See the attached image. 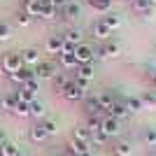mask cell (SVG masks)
<instances>
[{
  "label": "cell",
  "instance_id": "cell-21",
  "mask_svg": "<svg viewBox=\"0 0 156 156\" xmlns=\"http://www.w3.org/2000/svg\"><path fill=\"white\" fill-rule=\"evenodd\" d=\"M140 100H142V110H156V91H144Z\"/></svg>",
  "mask_w": 156,
  "mask_h": 156
},
{
  "label": "cell",
  "instance_id": "cell-33",
  "mask_svg": "<svg viewBox=\"0 0 156 156\" xmlns=\"http://www.w3.org/2000/svg\"><path fill=\"white\" fill-rule=\"evenodd\" d=\"M14 96H16V100H23V103H33L37 93H35V91H28V89H23V86H21V89L14 93Z\"/></svg>",
  "mask_w": 156,
  "mask_h": 156
},
{
  "label": "cell",
  "instance_id": "cell-3",
  "mask_svg": "<svg viewBox=\"0 0 156 156\" xmlns=\"http://www.w3.org/2000/svg\"><path fill=\"white\" fill-rule=\"evenodd\" d=\"M75 58H77V63L79 65H89V63H93V58H96V51H93V47H89V44H77L75 47Z\"/></svg>",
  "mask_w": 156,
  "mask_h": 156
},
{
  "label": "cell",
  "instance_id": "cell-51",
  "mask_svg": "<svg viewBox=\"0 0 156 156\" xmlns=\"http://www.w3.org/2000/svg\"><path fill=\"white\" fill-rule=\"evenodd\" d=\"M19 156H26V154H19Z\"/></svg>",
  "mask_w": 156,
  "mask_h": 156
},
{
  "label": "cell",
  "instance_id": "cell-22",
  "mask_svg": "<svg viewBox=\"0 0 156 156\" xmlns=\"http://www.w3.org/2000/svg\"><path fill=\"white\" fill-rule=\"evenodd\" d=\"M54 91H63L65 86H68V82H70V79H68V75H65V72H56V75H54Z\"/></svg>",
  "mask_w": 156,
  "mask_h": 156
},
{
  "label": "cell",
  "instance_id": "cell-41",
  "mask_svg": "<svg viewBox=\"0 0 156 156\" xmlns=\"http://www.w3.org/2000/svg\"><path fill=\"white\" fill-rule=\"evenodd\" d=\"M23 89H28V91H40V84H37V79H30V82H26V84H21Z\"/></svg>",
  "mask_w": 156,
  "mask_h": 156
},
{
  "label": "cell",
  "instance_id": "cell-38",
  "mask_svg": "<svg viewBox=\"0 0 156 156\" xmlns=\"http://www.w3.org/2000/svg\"><path fill=\"white\" fill-rule=\"evenodd\" d=\"M9 37H12V26L0 21V40H9Z\"/></svg>",
  "mask_w": 156,
  "mask_h": 156
},
{
  "label": "cell",
  "instance_id": "cell-1",
  "mask_svg": "<svg viewBox=\"0 0 156 156\" xmlns=\"http://www.w3.org/2000/svg\"><path fill=\"white\" fill-rule=\"evenodd\" d=\"M0 65H2V72L12 75V72H19L23 68V58H21V51H5L2 58H0Z\"/></svg>",
  "mask_w": 156,
  "mask_h": 156
},
{
  "label": "cell",
  "instance_id": "cell-44",
  "mask_svg": "<svg viewBox=\"0 0 156 156\" xmlns=\"http://www.w3.org/2000/svg\"><path fill=\"white\" fill-rule=\"evenodd\" d=\"M7 142V133H5V128H0V144H5Z\"/></svg>",
  "mask_w": 156,
  "mask_h": 156
},
{
  "label": "cell",
  "instance_id": "cell-27",
  "mask_svg": "<svg viewBox=\"0 0 156 156\" xmlns=\"http://www.w3.org/2000/svg\"><path fill=\"white\" fill-rule=\"evenodd\" d=\"M56 14H58V9H56V7L42 5V9H40V19H42V21H51V19H56Z\"/></svg>",
  "mask_w": 156,
  "mask_h": 156
},
{
  "label": "cell",
  "instance_id": "cell-49",
  "mask_svg": "<svg viewBox=\"0 0 156 156\" xmlns=\"http://www.w3.org/2000/svg\"><path fill=\"white\" fill-rule=\"evenodd\" d=\"M147 156H156V151H149V154H147Z\"/></svg>",
  "mask_w": 156,
  "mask_h": 156
},
{
  "label": "cell",
  "instance_id": "cell-8",
  "mask_svg": "<svg viewBox=\"0 0 156 156\" xmlns=\"http://www.w3.org/2000/svg\"><path fill=\"white\" fill-rule=\"evenodd\" d=\"M21 58H23V65H26V68L37 65V63H40V49L28 47V49H23V51H21Z\"/></svg>",
  "mask_w": 156,
  "mask_h": 156
},
{
  "label": "cell",
  "instance_id": "cell-19",
  "mask_svg": "<svg viewBox=\"0 0 156 156\" xmlns=\"http://www.w3.org/2000/svg\"><path fill=\"white\" fill-rule=\"evenodd\" d=\"M98 100H100V105H103L105 112H110V107L117 103V98H114L112 91H100V93H98Z\"/></svg>",
  "mask_w": 156,
  "mask_h": 156
},
{
  "label": "cell",
  "instance_id": "cell-12",
  "mask_svg": "<svg viewBox=\"0 0 156 156\" xmlns=\"http://www.w3.org/2000/svg\"><path fill=\"white\" fill-rule=\"evenodd\" d=\"M107 114L121 121V119H126V117H128L130 112L126 110V103H124V100H117V103H114V105H112V107H110V112H107Z\"/></svg>",
  "mask_w": 156,
  "mask_h": 156
},
{
  "label": "cell",
  "instance_id": "cell-46",
  "mask_svg": "<svg viewBox=\"0 0 156 156\" xmlns=\"http://www.w3.org/2000/svg\"><path fill=\"white\" fill-rule=\"evenodd\" d=\"M151 84L156 86V72H151Z\"/></svg>",
  "mask_w": 156,
  "mask_h": 156
},
{
  "label": "cell",
  "instance_id": "cell-39",
  "mask_svg": "<svg viewBox=\"0 0 156 156\" xmlns=\"http://www.w3.org/2000/svg\"><path fill=\"white\" fill-rule=\"evenodd\" d=\"M16 26H21V28L30 26V16H28V14H23V12H19V14H16Z\"/></svg>",
  "mask_w": 156,
  "mask_h": 156
},
{
  "label": "cell",
  "instance_id": "cell-7",
  "mask_svg": "<svg viewBox=\"0 0 156 156\" xmlns=\"http://www.w3.org/2000/svg\"><path fill=\"white\" fill-rule=\"evenodd\" d=\"M54 75H56V70H54L51 63H37L35 65V79H54Z\"/></svg>",
  "mask_w": 156,
  "mask_h": 156
},
{
  "label": "cell",
  "instance_id": "cell-9",
  "mask_svg": "<svg viewBox=\"0 0 156 156\" xmlns=\"http://www.w3.org/2000/svg\"><path fill=\"white\" fill-rule=\"evenodd\" d=\"M86 112L89 114H98V117H105L107 112L103 110V105L98 100V96H86Z\"/></svg>",
  "mask_w": 156,
  "mask_h": 156
},
{
  "label": "cell",
  "instance_id": "cell-17",
  "mask_svg": "<svg viewBox=\"0 0 156 156\" xmlns=\"http://www.w3.org/2000/svg\"><path fill=\"white\" fill-rule=\"evenodd\" d=\"M63 42L65 44H72V47L82 44V30H79V28H70V30L63 35Z\"/></svg>",
  "mask_w": 156,
  "mask_h": 156
},
{
  "label": "cell",
  "instance_id": "cell-4",
  "mask_svg": "<svg viewBox=\"0 0 156 156\" xmlns=\"http://www.w3.org/2000/svg\"><path fill=\"white\" fill-rule=\"evenodd\" d=\"M58 58H61V65L63 68H77V58H75V47L72 44H63V51L58 54Z\"/></svg>",
  "mask_w": 156,
  "mask_h": 156
},
{
  "label": "cell",
  "instance_id": "cell-13",
  "mask_svg": "<svg viewBox=\"0 0 156 156\" xmlns=\"http://www.w3.org/2000/svg\"><path fill=\"white\" fill-rule=\"evenodd\" d=\"M93 75H96V70H93V63H89V65H77V77L75 79H82V82H91L93 79Z\"/></svg>",
  "mask_w": 156,
  "mask_h": 156
},
{
  "label": "cell",
  "instance_id": "cell-52",
  "mask_svg": "<svg viewBox=\"0 0 156 156\" xmlns=\"http://www.w3.org/2000/svg\"><path fill=\"white\" fill-rule=\"evenodd\" d=\"M121 2H124V0H121Z\"/></svg>",
  "mask_w": 156,
  "mask_h": 156
},
{
  "label": "cell",
  "instance_id": "cell-24",
  "mask_svg": "<svg viewBox=\"0 0 156 156\" xmlns=\"http://www.w3.org/2000/svg\"><path fill=\"white\" fill-rule=\"evenodd\" d=\"M21 151H19V144H14V142H9L7 140L5 144H0V156H19Z\"/></svg>",
  "mask_w": 156,
  "mask_h": 156
},
{
  "label": "cell",
  "instance_id": "cell-43",
  "mask_svg": "<svg viewBox=\"0 0 156 156\" xmlns=\"http://www.w3.org/2000/svg\"><path fill=\"white\" fill-rule=\"evenodd\" d=\"M68 2H70V0H51V7H56V9H63Z\"/></svg>",
  "mask_w": 156,
  "mask_h": 156
},
{
  "label": "cell",
  "instance_id": "cell-25",
  "mask_svg": "<svg viewBox=\"0 0 156 156\" xmlns=\"http://www.w3.org/2000/svg\"><path fill=\"white\" fill-rule=\"evenodd\" d=\"M40 9H42L40 2H23V14H28L30 19H40Z\"/></svg>",
  "mask_w": 156,
  "mask_h": 156
},
{
  "label": "cell",
  "instance_id": "cell-15",
  "mask_svg": "<svg viewBox=\"0 0 156 156\" xmlns=\"http://www.w3.org/2000/svg\"><path fill=\"white\" fill-rule=\"evenodd\" d=\"M112 151H114V156H133V144H130L128 140H119V142L112 147Z\"/></svg>",
  "mask_w": 156,
  "mask_h": 156
},
{
  "label": "cell",
  "instance_id": "cell-45",
  "mask_svg": "<svg viewBox=\"0 0 156 156\" xmlns=\"http://www.w3.org/2000/svg\"><path fill=\"white\" fill-rule=\"evenodd\" d=\"M65 156H82V154H77V151H72V149H68V151H65Z\"/></svg>",
  "mask_w": 156,
  "mask_h": 156
},
{
  "label": "cell",
  "instance_id": "cell-2",
  "mask_svg": "<svg viewBox=\"0 0 156 156\" xmlns=\"http://www.w3.org/2000/svg\"><path fill=\"white\" fill-rule=\"evenodd\" d=\"M61 93H63V98H68V100H84L86 98V82L72 79V82H68V86H65Z\"/></svg>",
  "mask_w": 156,
  "mask_h": 156
},
{
  "label": "cell",
  "instance_id": "cell-10",
  "mask_svg": "<svg viewBox=\"0 0 156 156\" xmlns=\"http://www.w3.org/2000/svg\"><path fill=\"white\" fill-rule=\"evenodd\" d=\"M119 51H121V44L107 40L103 44V49H100V56H103V58H114V56H119Z\"/></svg>",
  "mask_w": 156,
  "mask_h": 156
},
{
  "label": "cell",
  "instance_id": "cell-48",
  "mask_svg": "<svg viewBox=\"0 0 156 156\" xmlns=\"http://www.w3.org/2000/svg\"><path fill=\"white\" fill-rule=\"evenodd\" d=\"M82 156H93V154H91V151H86V154H82Z\"/></svg>",
  "mask_w": 156,
  "mask_h": 156
},
{
  "label": "cell",
  "instance_id": "cell-26",
  "mask_svg": "<svg viewBox=\"0 0 156 156\" xmlns=\"http://www.w3.org/2000/svg\"><path fill=\"white\" fill-rule=\"evenodd\" d=\"M72 140H79V142H91V133L84 128V126H77L72 130Z\"/></svg>",
  "mask_w": 156,
  "mask_h": 156
},
{
  "label": "cell",
  "instance_id": "cell-31",
  "mask_svg": "<svg viewBox=\"0 0 156 156\" xmlns=\"http://www.w3.org/2000/svg\"><path fill=\"white\" fill-rule=\"evenodd\" d=\"M30 117H35V119H42V117H44V103H40L37 98L30 103Z\"/></svg>",
  "mask_w": 156,
  "mask_h": 156
},
{
  "label": "cell",
  "instance_id": "cell-32",
  "mask_svg": "<svg viewBox=\"0 0 156 156\" xmlns=\"http://www.w3.org/2000/svg\"><path fill=\"white\" fill-rule=\"evenodd\" d=\"M14 107H16V96H5L0 100V110L2 112H14Z\"/></svg>",
  "mask_w": 156,
  "mask_h": 156
},
{
  "label": "cell",
  "instance_id": "cell-29",
  "mask_svg": "<svg viewBox=\"0 0 156 156\" xmlns=\"http://www.w3.org/2000/svg\"><path fill=\"white\" fill-rule=\"evenodd\" d=\"M12 114L16 117H30V103H23V100H16V107H14Z\"/></svg>",
  "mask_w": 156,
  "mask_h": 156
},
{
  "label": "cell",
  "instance_id": "cell-42",
  "mask_svg": "<svg viewBox=\"0 0 156 156\" xmlns=\"http://www.w3.org/2000/svg\"><path fill=\"white\" fill-rule=\"evenodd\" d=\"M140 14H142L144 19H154V16H156V7H154V5H149L147 9H142Z\"/></svg>",
  "mask_w": 156,
  "mask_h": 156
},
{
  "label": "cell",
  "instance_id": "cell-30",
  "mask_svg": "<svg viewBox=\"0 0 156 156\" xmlns=\"http://www.w3.org/2000/svg\"><path fill=\"white\" fill-rule=\"evenodd\" d=\"M103 23L110 28V30H117V28L121 26V16H119V14H107L103 19Z\"/></svg>",
  "mask_w": 156,
  "mask_h": 156
},
{
  "label": "cell",
  "instance_id": "cell-28",
  "mask_svg": "<svg viewBox=\"0 0 156 156\" xmlns=\"http://www.w3.org/2000/svg\"><path fill=\"white\" fill-rule=\"evenodd\" d=\"M68 149L77 151V154H86V151H91V142H79V140H70V147Z\"/></svg>",
  "mask_w": 156,
  "mask_h": 156
},
{
  "label": "cell",
  "instance_id": "cell-20",
  "mask_svg": "<svg viewBox=\"0 0 156 156\" xmlns=\"http://www.w3.org/2000/svg\"><path fill=\"white\" fill-rule=\"evenodd\" d=\"M28 135H30V140L33 142H44L47 137V130L42 128V124H35V126H30V133H28Z\"/></svg>",
  "mask_w": 156,
  "mask_h": 156
},
{
  "label": "cell",
  "instance_id": "cell-40",
  "mask_svg": "<svg viewBox=\"0 0 156 156\" xmlns=\"http://www.w3.org/2000/svg\"><path fill=\"white\" fill-rule=\"evenodd\" d=\"M149 5H151L149 0H133V9H135L137 14L142 12V9H147V7H149Z\"/></svg>",
  "mask_w": 156,
  "mask_h": 156
},
{
  "label": "cell",
  "instance_id": "cell-47",
  "mask_svg": "<svg viewBox=\"0 0 156 156\" xmlns=\"http://www.w3.org/2000/svg\"><path fill=\"white\" fill-rule=\"evenodd\" d=\"M23 2H40V0H23Z\"/></svg>",
  "mask_w": 156,
  "mask_h": 156
},
{
  "label": "cell",
  "instance_id": "cell-50",
  "mask_svg": "<svg viewBox=\"0 0 156 156\" xmlns=\"http://www.w3.org/2000/svg\"><path fill=\"white\" fill-rule=\"evenodd\" d=\"M149 2H151V5H156V0H149Z\"/></svg>",
  "mask_w": 156,
  "mask_h": 156
},
{
  "label": "cell",
  "instance_id": "cell-5",
  "mask_svg": "<svg viewBox=\"0 0 156 156\" xmlns=\"http://www.w3.org/2000/svg\"><path fill=\"white\" fill-rule=\"evenodd\" d=\"M100 130H103L107 137H114V135H119V130H121V121L107 114V117H103V128Z\"/></svg>",
  "mask_w": 156,
  "mask_h": 156
},
{
  "label": "cell",
  "instance_id": "cell-23",
  "mask_svg": "<svg viewBox=\"0 0 156 156\" xmlns=\"http://www.w3.org/2000/svg\"><path fill=\"white\" fill-rule=\"evenodd\" d=\"M124 103H126V110H128L130 114L142 110V100H140V98H135V96H126V98H124Z\"/></svg>",
  "mask_w": 156,
  "mask_h": 156
},
{
  "label": "cell",
  "instance_id": "cell-35",
  "mask_svg": "<svg viewBox=\"0 0 156 156\" xmlns=\"http://www.w3.org/2000/svg\"><path fill=\"white\" fill-rule=\"evenodd\" d=\"M142 140H144L147 147H156V128H147L144 135H142Z\"/></svg>",
  "mask_w": 156,
  "mask_h": 156
},
{
  "label": "cell",
  "instance_id": "cell-14",
  "mask_svg": "<svg viewBox=\"0 0 156 156\" xmlns=\"http://www.w3.org/2000/svg\"><path fill=\"white\" fill-rule=\"evenodd\" d=\"M105 117H107V114H105ZM84 128L89 130V133H98V130L103 128V117H98V114H89V117H86Z\"/></svg>",
  "mask_w": 156,
  "mask_h": 156
},
{
  "label": "cell",
  "instance_id": "cell-6",
  "mask_svg": "<svg viewBox=\"0 0 156 156\" xmlns=\"http://www.w3.org/2000/svg\"><path fill=\"white\" fill-rule=\"evenodd\" d=\"M7 77L12 79V82H16V84H26V82H30V79H35V68H21L19 72H12V75H7Z\"/></svg>",
  "mask_w": 156,
  "mask_h": 156
},
{
  "label": "cell",
  "instance_id": "cell-36",
  "mask_svg": "<svg viewBox=\"0 0 156 156\" xmlns=\"http://www.w3.org/2000/svg\"><path fill=\"white\" fill-rule=\"evenodd\" d=\"M89 2H91V7H96V9H100V12H107L114 0H89Z\"/></svg>",
  "mask_w": 156,
  "mask_h": 156
},
{
  "label": "cell",
  "instance_id": "cell-37",
  "mask_svg": "<svg viewBox=\"0 0 156 156\" xmlns=\"http://www.w3.org/2000/svg\"><path fill=\"white\" fill-rule=\"evenodd\" d=\"M42 128L47 130V135H56V133H58V124H56V121H51V119L42 121Z\"/></svg>",
  "mask_w": 156,
  "mask_h": 156
},
{
  "label": "cell",
  "instance_id": "cell-34",
  "mask_svg": "<svg viewBox=\"0 0 156 156\" xmlns=\"http://www.w3.org/2000/svg\"><path fill=\"white\" fill-rule=\"evenodd\" d=\"M107 140L110 137L105 135L103 130H98V133H91V147L96 144V147H103V144H107Z\"/></svg>",
  "mask_w": 156,
  "mask_h": 156
},
{
  "label": "cell",
  "instance_id": "cell-18",
  "mask_svg": "<svg viewBox=\"0 0 156 156\" xmlns=\"http://www.w3.org/2000/svg\"><path fill=\"white\" fill-rule=\"evenodd\" d=\"M110 35H112V30L105 26L103 21H98L96 26H93V37H96V40H103V42H107V40H110Z\"/></svg>",
  "mask_w": 156,
  "mask_h": 156
},
{
  "label": "cell",
  "instance_id": "cell-16",
  "mask_svg": "<svg viewBox=\"0 0 156 156\" xmlns=\"http://www.w3.org/2000/svg\"><path fill=\"white\" fill-rule=\"evenodd\" d=\"M79 14H82V7H79V2H75V0H70V2L63 7L65 19H79Z\"/></svg>",
  "mask_w": 156,
  "mask_h": 156
},
{
  "label": "cell",
  "instance_id": "cell-11",
  "mask_svg": "<svg viewBox=\"0 0 156 156\" xmlns=\"http://www.w3.org/2000/svg\"><path fill=\"white\" fill-rule=\"evenodd\" d=\"M63 37L61 35H51V37L47 40V44H44V49H47V54H61L63 51Z\"/></svg>",
  "mask_w": 156,
  "mask_h": 156
}]
</instances>
